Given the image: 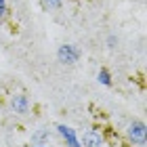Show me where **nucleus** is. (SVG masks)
Listing matches in <instances>:
<instances>
[{"mask_svg":"<svg viewBox=\"0 0 147 147\" xmlns=\"http://www.w3.org/2000/svg\"><path fill=\"white\" fill-rule=\"evenodd\" d=\"M128 135H130V139H132L135 143L143 145V143H145V124H143V122H135V124H130Z\"/></svg>","mask_w":147,"mask_h":147,"instance_id":"f257e3e1","label":"nucleus"},{"mask_svg":"<svg viewBox=\"0 0 147 147\" xmlns=\"http://www.w3.org/2000/svg\"><path fill=\"white\" fill-rule=\"evenodd\" d=\"M59 59H61L63 63H74L78 59V53L71 49V46H63L61 51H59Z\"/></svg>","mask_w":147,"mask_h":147,"instance_id":"f03ea898","label":"nucleus"},{"mask_svg":"<svg viewBox=\"0 0 147 147\" xmlns=\"http://www.w3.org/2000/svg\"><path fill=\"white\" fill-rule=\"evenodd\" d=\"M84 145L86 147H99L101 145V137H99V132H86L84 135Z\"/></svg>","mask_w":147,"mask_h":147,"instance_id":"7ed1b4c3","label":"nucleus"},{"mask_svg":"<svg viewBox=\"0 0 147 147\" xmlns=\"http://www.w3.org/2000/svg\"><path fill=\"white\" fill-rule=\"evenodd\" d=\"M59 130H61V135H63V137H67V139H69L71 147H78V143H76V139H74V135H71L67 128H65V126H59Z\"/></svg>","mask_w":147,"mask_h":147,"instance_id":"20e7f679","label":"nucleus"},{"mask_svg":"<svg viewBox=\"0 0 147 147\" xmlns=\"http://www.w3.org/2000/svg\"><path fill=\"white\" fill-rule=\"evenodd\" d=\"M4 9H6V4H4V0H0V17H2V13H4Z\"/></svg>","mask_w":147,"mask_h":147,"instance_id":"39448f33","label":"nucleus"},{"mask_svg":"<svg viewBox=\"0 0 147 147\" xmlns=\"http://www.w3.org/2000/svg\"><path fill=\"white\" fill-rule=\"evenodd\" d=\"M46 2H49V0H46ZM51 4L53 6H59V0H51Z\"/></svg>","mask_w":147,"mask_h":147,"instance_id":"423d86ee","label":"nucleus"}]
</instances>
